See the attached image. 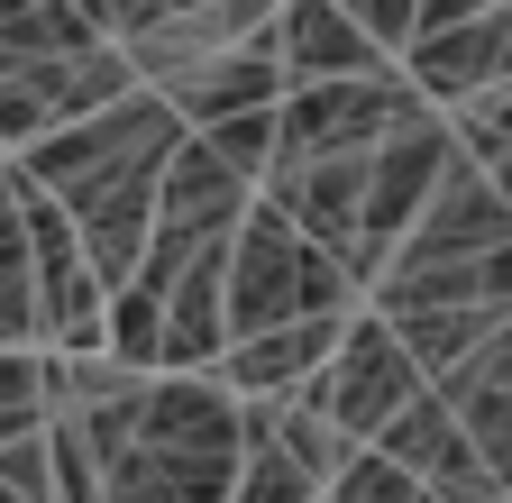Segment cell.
Here are the masks:
<instances>
[{
	"label": "cell",
	"mask_w": 512,
	"mask_h": 503,
	"mask_svg": "<svg viewBox=\"0 0 512 503\" xmlns=\"http://www.w3.org/2000/svg\"><path fill=\"white\" fill-rule=\"evenodd\" d=\"M174 147H183V119L165 110V92L138 83V92H119L110 110H92V119H74V129L37 138L10 165L37 183L64 220H74L92 275L119 293L128 275H138L147 238H156V183H165Z\"/></svg>",
	"instance_id": "6da1fadb"
},
{
	"label": "cell",
	"mask_w": 512,
	"mask_h": 503,
	"mask_svg": "<svg viewBox=\"0 0 512 503\" xmlns=\"http://www.w3.org/2000/svg\"><path fill=\"white\" fill-rule=\"evenodd\" d=\"M366 293L320 257V247L275 220L266 202H256L229 238V348L256 339V330H284V321H311V311H357Z\"/></svg>",
	"instance_id": "7a4b0ae2"
},
{
	"label": "cell",
	"mask_w": 512,
	"mask_h": 503,
	"mask_svg": "<svg viewBox=\"0 0 512 503\" xmlns=\"http://www.w3.org/2000/svg\"><path fill=\"white\" fill-rule=\"evenodd\" d=\"M138 449L165 467V485L183 503H229L247 430H238V394L220 375H147L138 385Z\"/></svg>",
	"instance_id": "3957f363"
},
{
	"label": "cell",
	"mask_w": 512,
	"mask_h": 503,
	"mask_svg": "<svg viewBox=\"0 0 512 503\" xmlns=\"http://www.w3.org/2000/svg\"><path fill=\"white\" fill-rule=\"evenodd\" d=\"M412 394H430V375L412 366V348L394 339V321L357 302V311H348V330H339V348H330V366H320L293 403H302V412H320L339 439H357V449H366V439L394 421Z\"/></svg>",
	"instance_id": "277c9868"
},
{
	"label": "cell",
	"mask_w": 512,
	"mask_h": 503,
	"mask_svg": "<svg viewBox=\"0 0 512 503\" xmlns=\"http://www.w3.org/2000/svg\"><path fill=\"white\" fill-rule=\"evenodd\" d=\"M430 101L394 74H366V83H293L275 101V165H320V156H366L394 129H412ZM266 165V174H275Z\"/></svg>",
	"instance_id": "5b68a950"
},
{
	"label": "cell",
	"mask_w": 512,
	"mask_h": 503,
	"mask_svg": "<svg viewBox=\"0 0 512 503\" xmlns=\"http://www.w3.org/2000/svg\"><path fill=\"white\" fill-rule=\"evenodd\" d=\"M448 165H458V129H448L439 110H421L412 129H394L384 147H366V229H357V284H366V293L384 284L403 229L421 220V202L439 193Z\"/></svg>",
	"instance_id": "8992f818"
},
{
	"label": "cell",
	"mask_w": 512,
	"mask_h": 503,
	"mask_svg": "<svg viewBox=\"0 0 512 503\" xmlns=\"http://www.w3.org/2000/svg\"><path fill=\"white\" fill-rule=\"evenodd\" d=\"M119 92H138V74H128V55L101 37L83 55H46V65H10L0 74V156H28L37 138L74 129V119L110 110Z\"/></svg>",
	"instance_id": "52a82bcc"
},
{
	"label": "cell",
	"mask_w": 512,
	"mask_h": 503,
	"mask_svg": "<svg viewBox=\"0 0 512 503\" xmlns=\"http://www.w3.org/2000/svg\"><path fill=\"white\" fill-rule=\"evenodd\" d=\"M503 238H512V211H503V193H494V174L458 156V165L439 174V193L421 202V220L403 229L384 284H394V275H439V266H476V257H494Z\"/></svg>",
	"instance_id": "ba28073f"
},
{
	"label": "cell",
	"mask_w": 512,
	"mask_h": 503,
	"mask_svg": "<svg viewBox=\"0 0 512 503\" xmlns=\"http://www.w3.org/2000/svg\"><path fill=\"white\" fill-rule=\"evenodd\" d=\"M366 449H375V458H394L430 503H494V494H503V485H494V467L476 458V439L458 430V412L439 403V385H430V394H412L394 421L366 439Z\"/></svg>",
	"instance_id": "9c48e42d"
},
{
	"label": "cell",
	"mask_w": 512,
	"mask_h": 503,
	"mask_svg": "<svg viewBox=\"0 0 512 503\" xmlns=\"http://www.w3.org/2000/svg\"><path fill=\"white\" fill-rule=\"evenodd\" d=\"M256 202L275 220H293L320 257L357 284V229H366V156H320V165H275L256 183ZM366 293V284H357Z\"/></svg>",
	"instance_id": "30bf717a"
},
{
	"label": "cell",
	"mask_w": 512,
	"mask_h": 503,
	"mask_svg": "<svg viewBox=\"0 0 512 503\" xmlns=\"http://www.w3.org/2000/svg\"><path fill=\"white\" fill-rule=\"evenodd\" d=\"M403 83H412L430 110H467V101L503 92V83H512V0H503V10L458 19V28H421V37L403 46Z\"/></svg>",
	"instance_id": "8fae6325"
},
{
	"label": "cell",
	"mask_w": 512,
	"mask_h": 503,
	"mask_svg": "<svg viewBox=\"0 0 512 503\" xmlns=\"http://www.w3.org/2000/svg\"><path fill=\"white\" fill-rule=\"evenodd\" d=\"M147 92H165V110L183 119V138L220 129V119H247V110H275V101H284L275 19L256 28L247 46H220V55H202V65H183V74H165V83H147Z\"/></svg>",
	"instance_id": "7c38bea8"
},
{
	"label": "cell",
	"mask_w": 512,
	"mask_h": 503,
	"mask_svg": "<svg viewBox=\"0 0 512 503\" xmlns=\"http://www.w3.org/2000/svg\"><path fill=\"white\" fill-rule=\"evenodd\" d=\"M275 55H284V92L293 83H366V74H394V55H384L339 0H275Z\"/></svg>",
	"instance_id": "4fadbf2b"
},
{
	"label": "cell",
	"mask_w": 512,
	"mask_h": 503,
	"mask_svg": "<svg viewBox=\"0 0 512 503\" xmlns=\"http://www.w3.org/2000/svg\"><path fill=\"white\" fill-rule=\"evenodd\" d=\"M339 330H348V311H311V321H284V330H256V339H238V348H220V385L238 394V403H293L320 366H330V348H339Z\"/></svg>",
	"instance_id": "5bb4252c"
},
{
	"label": "cell",
	"mask_w": 512,
	"mask_h": 503,
	"mask_svg": "<svg viewBox=\"0 0 512 503\" xmlns=\"http://www.w3.org/2000/svg\"><path fill=\"white\" fill-rule=\"evenodd\" d=\"M229 348V247H202L174 284H165V348L156 375H211Z\"/></svg>",
	"instance_id": "9a60e30c"
},
{
	"label": "cell",
	"mask_w": 512,
	"mask_h": 503,
	"mask_svg": "<svg viewBox=\"0 0 512 503\" xmlns=\"http://www.w3.org/2000/svg\"><path fill=\"white\" fill-rule=\"evenodd\" d=\"M247 430V421H238ZM229 503H320V485L275 449V439H256L247 430V458H238V485H229Z\"/></svg>",
	"instance_id": "2e32d148"
},
{
	"label": "cell",
	"mask_w": 512,
	"mask_h": 503,
	"mask_svg": "<svg viewBox=\"0 0 512 503\" xmlns=\"http://www.w3.org/2000/svg\"><path fill=\"white\" fill-rule=\"evenodd\" d=\"M439 119L458 129V156L467 165H503L512 156V83L485 92V101H467V110H439Z\"/></svg>",
	"instance_id": "e0dca14e"
},
{
	"label": "cell",
	"mask_w": 512,
	"mask_h": 503,
	"mask_svg": "<svg viewBox=\"0 0 512 503\" xmlns=\"http://www.w3.org/2000/svg\"><path fill=\"white\" fill-rule=\"evenodd\" d=\"M320 503H430L394 458H375V449H357L339 476H330V494H320Z\"/></svg>",
	"instance_id": "ac0fdd59"
},
{
	"label": "cell",
	"mask_w": 512,
	"mask_h": 503,
	"mask_svg": "<svg viewBox=\"0 0 512 503\" xmlns=\"http://www.w3.org/2000/svg\"><path fill=\"white\" fill-rule=\"evenodd\" d=\"M202 147L229 165V174H247V183H266V165H275V110H247V119H220V129H202Z\"/></svg>",
	"instance_id": "d6986e66"
},
{
	"label": "cell",
	"mask_w": 512,
	"mask_h": 503,
	"mask_svg": "<svg viewBox=\"0 0 512 503\" xmlns=\"http://www.w3.org/2000/svg\"><path fill=\"white\" fill-rule=\"evenodd\" d=\"M339 10H348L384 55H394V65H403V46L421 37V0H339Z\"/></svg>",
	"instance_id": "ffe728a7"
},
{
	"label": "cell",
	"mask_w": 512,
	"mask_h": 503,
	"mask_svg": "<svg viewBox=\"0 0 512 503\" xmlns=\"http://www.w3.org/2000/svg\"><path fill=\"white\" fill-rule=\"evenodd\" d=\"M0 494L19 503H55V458H46V430L19 439V449H0Z\"/></svg>",
	"instance_id": "44dd1931"
},
{
	"label": "cell",
	"mask_w": 512,
	"mask_h": 503,
	"mask_svg": "<svg viewBox=\"0 0 512 503\" xmlns=\"http://www.w3.org/2000/svg\"><path fill=\"white\" fill-rule=\"evenodd\" d=\"M0 412H46V348H0Z\"/></svg>",
	"instance_id": "7402d4cb"
},
{
	"label": "cell",
	"mask_w": 512,
	"mask_h": 503,
	"mask_svg": "<svg viewBox=\"0 0 512 503\" xmlns=\"http://www.w3.org/2000/svg\"><path fill=\"white\" fill-rule=\"evenodd\" d=\"M476 10H503V0H421V28H458Z\"/></svg>",
	"instance_id": "603a6c76"
},
{
	"label": "cell",
	"mask_w": 512,
	"mask_h": 503,
	"mask_svg": "<svg viewBox=\"0 0 512 503\" xmlns=\"http://www.w3.org/2000/svg\"><path fill=\"white\" fill-rule=\"evenodd\" d=\"M485 174H494V193H503V211H512V156H503V165H485Z\"/></svg>",
	"instance_id": "cb8c5ba5"
},
{
	"label": "cell",
	"mask_w": 512,
	"mask_h": 503,
	"mask_svg": "<svg viewBox=\"0 0 512 503\" xmlns=\"http://www.w3.org/2000/svg\"><path fill=\"white\" fill-rule=\"evenodd\" d=\"M74 10H83V19H92V10H101V0H74Z\"/></svg>",
	"instance_id": "d4e9b609"
},
{
	"label": "cell",
	"mask_w": 512,
	"mask_h": 503,
	"mask_svg": "<svg viewBox=\"0 0 512 503\" xmlns=\"http://www.w3.org/2000/svg\"><path fill=\"white\" fill-rule=\"evenodd\" d=\"M494 503H512V494H494Z\"/></svg>",
	"instance_id": "484cf974"
}]
</instances>
